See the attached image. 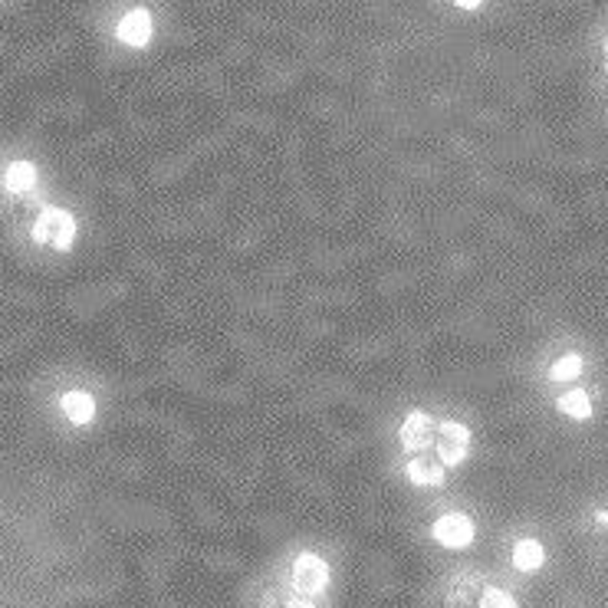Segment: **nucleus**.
<instances>
[{
	"mask_svg": "<svg viewBox=\"0 0 608 608\" xmlns=\"http://www.w3.org/2000/svg\"><path fill=\"white\" fill-rule=\"evenodd\" d=\"M605 59H608V40H605Z\"/></svg>",
	"mask_w": 608,
	"mask_h": 608,
	"instance_id": "nucleus-18",
	"label": "nucleus"
},
{
	"mask_svg": "<svg viewBox=\"0 0 608 608\" xmlns=\"http://www.w3.org/2000/svg\"><path fill=\"white\" fill-rule=\"evenodd\" d=\"M36 165L34 161H27V158H20V161H11L7 165V172H4V184H7V191L11 195H27V191H34L36 188Z\"/></svg>",
	"mask_w": 608,
	"mask_h": 608,
	"instance_id": "nucleus-8",
	"label": "nucleus"
},
{
	"mask_svg": "<svg viewBox=\"0 0 608 608\" xmlns=\"http://www.w3.org/2000/svg\"><path fill=\"white\" fill-rule=\"evenodd\" d=\"M481 608H517V598L510 596V592H504V589H483L481 596Z\"/></svg>",
	"mask_w": 608,
	"mask_h": 608,
	"instance_id": "nucleus-13",
	"label": "nucleus"
},
{
	"mask_svg": "<svg viewBox=\"0 0 608 608\" xmlns=\"http://www.w3.org/2000/svg\"><path fill=\"white\" fill-rule=\"evenodd\" d=\"M34 243H40V247H46V243L53 241V224H50V207H43L40 214H36V220H34Z\"/></svg>",
	"mask_w": 608,
	"mask_h": 608,
	"instance_id": "nucleus-14",
	"label": "nucleus"
},
{
	"mask_svg": "<svg viewBox=\"0 0 608 608\" xmlns=\"http://www.w3.org/2000/svg\"><path fill=\"white\" fill-rule=\"evenodd\" d=\"M59 408H63V414L69 418V425H92L96 421V398H92L86 389H73L66 391L63 398H59Z\"/></svg>",
	"mask_w": 608,
	"mask_h": 608,
	"instance_id": "nucleus-5",
	"label": "nucleus"
},
{
	"mask_svg": "<svg viewBox=\"0 0 608 608\" xmlns=\"http://www.w3.org/2000/svg\"><path fill=\"white\" fill-rule=\"evenodd\" d=\"M287 608H316V605L306 602V598H293V602H287Z\"/></svg>",
	"mask_w": 608,
	"mask_h": 608,
	"instance_id": "nucleus-16",
	"label": "nucleus"
},
{
	"mask_svg": "<svg viewBox=\"0 0 608 608\" xmlns=\"http://www.w3.org/2000/svg\"><path fill=\"white\" fill-rule=\"evenodd\" d=\"M437 437V421L431 412H421V408H412V412L402 418V427H398V441L408 454H421L435 444Z\"/></svg>",
	"mask_w": 608,
	"mask_h": 608,
	"instance_id": "nucleus-3",
	"label": "nucleus"
},
{
	"mask_svg": "<svg viewBox=\"0 0 608 608\" xmlns=\"http://www.w3.org/2000/svg\"><path fill=\"white\" fill-rule=\"evenodd\" d=\"M404 473H408V481H412L414 487H441V483H444V464L427 460V458H412L408 460V467H404Z\"/></svg>",
	"mask_w": 608,
	"mask_h": 608,
	"instance_id": "nucleus-9",
	"label": "nucleus"
},
{
	"mask_svg": "<svg viewBox=\"0 0 608 608\" xmlns=\"http://www.w3.org/2000/svg\"><path fill=\"white\" fill-rule=\"evenodd\" d=\"M435 441H437V458H441L444 467H458L471 454V427L464 425V421H454V418L441 421Z\"/></svg>",
	"mask_w": 608,
	"mask_h": 608,
	"instance_id": "nucleus-1",
	"label": "nucleus"
},
{
	"mask_svg": "<svg viewBox=\"0 0 608 608\" xmlns=\"http://www.w3.org/2000/svg\"><path fill=\"white\" fill-rule=\"evenodd\" d=\"M119 40L128 46H145L151 40V17L145 11H132L119 23Z\"/></svg>",
	"mask_w": 608,
	"mask_h": 608,
	"instance_id": "nucleus-7",
	"label": "nucleus"
},
{
	"mask_svg": "<svg viewBox=\"0 0 608 608\" xmlns=\"http://www.w3.org/2000/svg\"><path fill=\"white\" fill-rule=\"evenodd\" d=\"M556 408H559L566 418H573V421H589V418H592V398H589L586 389H569L566 395H559V398H556Z\"/></svg>",
	"mask_w": 608,
	"mask_h": 608,
	"instance_id": "nucleus-11",
	"label": "nucleus"
},
{
	"mask_svg": "<svg viewBox=\"0 0 608 608\" xmlns=\"http://www.w3.org/2000/svg\"><path fill=\"white\" fill-rule=\"evenodd\" d=\"M596 523H598V527H608V513H605V510H598V513H596Z\"/></svg>",
	"mask_w": 608,
	"mask_h": 608,
	"instance_id": "nucleus-17",
	"label": "nucleus"
},
{
	"mask_svg": "<svg viewBox=\"0 0 608 608\" xmlns=\"http://www.w3.org/2000/svg\"><path fill=\"white\" fill-rule=\"evenodd\" d=\"M431 536H435L444 550H467L477 536V527L467 513H444L437 517V523L431 527Z\"/></svg>",
	"mask_w": 608,
	"mask_h": 608,
	"instance_id": "nucleus-4",
	"label": "nucleus"
},
{
	"mask_svg": "<svg viewBox=\"0 0 608 608\" xmlns=\"http://www.w3.org/2000/svg\"><path fill=\"white\" fill-rule=\"evenodd\" d=\"M293 589L299 596H319L329 589V566L316 552H299L293 559Z\"/></svg>",
	"mask_w": 608,
	"mask_h": 608,
	"instance_id": "nucleus-2",
	"label": "nucleus"
},
{
	"mask_svg": "<svg viewBox=\"0 0 608 608\" xmlns=\"http://www.w3.org/2000/svg\"><path fill=\"white\" fill-rule=\"evenodd\" d=\"M543 563H546V550H543L540 540H517V546H513V566H517L519 573H540Z\"/></svg>",
	"mask_w": 608,
	"mask_h": 608,
	"instance_id": "nucleus-10",
	"label": "nucleus"
},
{
	"mask_svg": "<svg viewBox=\"0 0 608 608\" xmlns=\"http://www.w3.org/2000/svg\"><path fill=\"white\" fill-rule=\"evenodd\" d=\"M454 4H458L460 11H477V7H481L483 0H454Z\"/></svg>",
	"mask_w": 608,
	"mask_h": 608,
	"instance_id": "nucleus-15",
	"label": "nucleus"
},
{
	"mask_svg": "<svg viewBox=\"0 0 608 608\" xmlns=\"http://www.w3.org/2000/svg\"><path fill=\"white\" fill-rule=\"evenodd\" d=\"M50 224H53V241H50V247H53V250H59V253L73 250L76 234H80V224H76V218L69 214L66 207L50 204Z\"/></svg>",
	"mask_w": 608,
	"mask_h": 608,
	"instance_id": "nucleus-6",
	"label": "nucleus"
},
{
	"mask_svg": "<svg viewBox=\"0 0 608 608\" xmlns=\"http://www.w3.org/2000/svg\"><path fill=\"white\" fill-rule=\"evenodd\" d=\"M582 368H586V362H582V356L579 352H566L563 358H556L550 368V379L559 381V385H566V381H575L579 375H582Z\"/></svg>",
	"mask_w": 608,
	"mask_h": 608,
	"instance_id": "nucleus-12",
	"label": "nucleus"
}]
</instances>
